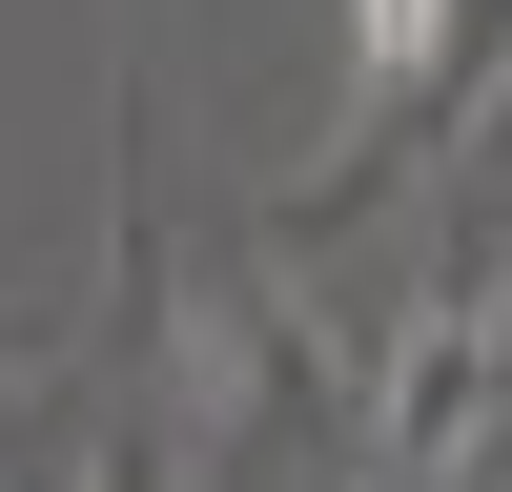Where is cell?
Returning <instances> with one entry per match:
<instances>
[{
	"label": "cell",
	"mask_w": 512,
	"mask_h": 492,
	"mask_svg": "<svg viewBox=\"0 0 512 492\" xmlns=\"http://www.w3.org/2000/svg\"><path fill=\"white\" fill-rule=\"evenodd\" d=\"M349 41H369V62H431V41H451V0H349Z\"/></svg>",
	"instance_id": "1"
}]
</instances>
